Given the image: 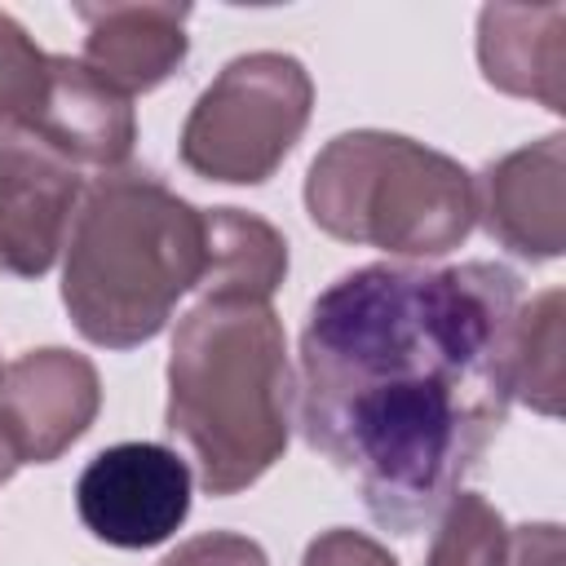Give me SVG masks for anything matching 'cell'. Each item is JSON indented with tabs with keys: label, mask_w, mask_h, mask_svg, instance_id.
Returning <instances> with one entry per match:
<instances>
[{
	"label": "cell",
	"mask_w": 566,
	"mask_h": 566,
	"mask_svg": "<svg viewBox=\"0 0 566 566\" xmlns=\"http://www.w3.org/2000/svg\"><path fill=\"white\" fill-rule=\"evenodd\" d=\"M517 310L500 261L358 265L314 296L296 424L389 535L424 531L500 438Z\"/></svg>",
	"instance_id": "6da1fadb"
},
{
	"label": "cell",
	"mask_w": 566,
	"mask_h": 566,
	"mask_svg": "<svg viewBox=\"0 0 566 566\" xmlns=\"http://www.w3.org/2000/svg\"><path fill=\"white\" fill-rule=\"evenodd\" d=\"M292 363L270 301L199 296L172 332L164 429L199 464L208 495H239L292 438Z\"/></svg>",
	"instance_id": "7a4b0ae2"
},
{
	"label": "cell",
	"mask_w": 566,
	"mask_h": 566,
	"mask_svg": "<svg viewBox=\"0 0 566 566\" xmlns=\"http://www.w3.org/2000/svg\"><path fill=\"white\" fill-rule=\"evenodd\" d=\"M62 305L102 349L155 340L208 274V212L146 168L102 172L71 217Z\"/></svg>",
	"instance_id": "3957f363"
},
{
	"label": "cell",
	"mask_w": 566,
	"mask_h": 566,
	"mask_svg": "<svg viewBox=\"0 0 566 566\" xmlns=\"http://www.w3.org/2000/svg\"><path fill=\"white\" fill-rule=\"evenodd\" d=\"M305 212L323 234L394 256H442L478 221L473 172L460 159L380 128L340 133L314 155Z\"/></svg>",
	"instance_id": "277c9868"
},
{
	"label": "cell",
	"mask_w": 566,
	"mask_h": 566,
	"mask_svg": "<svg viewBox=\"0 0 566 566\" xmlns=\"http://www.w3.org/2000/svg\"><path fill=\"white\" fill-rule=\"evenodd\" d=\"M314 80L292 53H239L195 97L181 124V164L226 186H261L301 142Z\"/></svg>",
	"instance_id": "5b68a950"
},
{
	"label": "cell",
	"mask_w": 566,
	"mask_h": 566,
	"mask_svg": "<svg viewBox=\"0 0 566 566\" xmlns=\"http://www.w3.org/2000/svg\"><path fill=\"white\" fill-rule=\"evenodd\" d=\"M75 513L111 548H155L190 513V464L164 442H115L84 464Z\"/></svg>",
	"instance_id": "8992f818"
},
{
	"label": "cell",
	"mask_w": 566,
	"mask_h": 566,
	"mask_svg": "<svg viewBox=\"0 0 566 566\" xmlns=\"http://www.w3.org/2000/svg\"><path fill=\"white\" fill-rule=\"evenodd\" d=\"M80 168L31 133H0V274L40 279L66 248Z\"/></svg>",
	"instance_id": "52a82bcc"
},
{
	"label": "cell",
	"mask_w": 566,
	"mask_h": 566,
	"mask_svg": "<svg viewBox=\"0 0 566 566\" xmlns=\"http://www.w3.org/2000/svg\"><path fill=\"white\" fill-rule=\"evenodd\" d=\"M102 411L97 367L75 349H27L0 376V433L18 464H53Z\"/></svg>",
	"instance_id": "ba28073f"
},
{
	"label": "cell",
	"mask_w": 566,
	"mask_h": 566,
	"mask_svg": "<svg viewBox=\"0 0 566 566\" xmlns=\"http://www.w3.org/2000/svg\"><path fill=\"white\" fill-rule=\"evenodd\" d=\"M473 212L486 234L522 261H553L566 248V137L548 133L491 159L473 177Z\"/></svg>",
	"instance_id": "9c48e42d"
},
{
	"label": "cell",
	"mask_w": 566,
	"mask_h": 566,
	"mask_svg": "<svg viewBox=\"0 0 566 566\" xmlns=\"http://www.w3.org/2000/svg\"><path fill=\"white\" fill-rule=\"evenodd\" d=\"M84 22V66L115 93H150L186 62L190 4L133 0V4H75Z\"/></svg>",
	"instance_id": "30bf717a"
},
{
	"label": "cell",
	"mask_w": 566,
	"mask_h": 566,
	"mask_svg": "<svg viewBox=\"0 0 566 566\" xmlns=\"http://www.w3.org/2000/svg\"><path fill=\"white\" fill-rule=\"evenodd\" d=\"M478 66L509 97L566 111V4H486L478 13Z\"/></svg>",
	"instance_id": "8fae6325"
},
{
	"label": "cell",
	"mask_w": 566,
	"mask_h": 566,
	"mask_svg": "<svg viewBox=\"0 0 566 566\" xmlns=\"http://www.w3.org/2000/svg\"><path fill=\"white\" fill-rule=\"evenodd\" d=\"M31 137L53 146L75 168L80 164H93L102 172L124 168V159L133 155V142H137L133 97L115 93L80 57L53 53L49 97H44V111H40Z\"/></svg>",
	"instance_id": "7c38bea8"
},
{
	"label": "cell",
	"mask_w": 566,
	"mask_h": 566,
	"mask_svg": "<svg viewBox=\"0 0 566 566\" xmlns=\"http://www.w3.org/2000/svg\"><path fill=\"white\" fill-rule=\"evenodd\" d=\"M287 274V239L243 212V208H208V274L203 296H248L270 301Z\"/></svg>",
	"instance_id": "4fadbf2b"
},
{
	"label": "cell",
	"mask_w": 566,
	"mask_h": 566,
	"mask_svg": "<svg viewBox=\"0 0 566 566\" xmlns=\"http://www.w3.org/2000/svg\"><path fill=\"white\" fill-rule=\"evenodd\" d=\"M513 398L539 416L562 411V292L548 287L517 310L513 327Z\"/></svg>",
	"instance_id": "5bb4252c"
},
{
	"label": "cell",
	"mask_w": 566,
	"mask_h": 566,
	"mask_svg": "<svg viewBox=\"0 0 566 566\" xmlns=\"http://www.w3.org/2000/svg\"><path fill=\"white\" fill-rule=\"evenodd\" d=\"M433 522L424 566H509V526L478 491H455Z\"/></svg>",
	"instance_id": "9a60e30c"
},
{
	"label": "cell",
	"mask_w": 566,
	"mask_h": 566,
	"mask_svg": "<svg viewBox=\"0 0 566 566\" xmlns=\"http://www.w3.org/2000/svg\"><path fill=\"white\" fill-rule=\"evenodd\" d=\"M53 53H44L22 22L0 13V133H31L49 97Z\"/></svg>",
	"instance_id": "2e32d148"
},
{
	"label": "cell",
	"mask_w": 566,
	"mask_h": 566,
	"mask_svg": "<svg viewBox=\"0 0 566 566\" xmlns=\"http://www.w3.org/2000/svg\"><path fill=\"white\" fill-rule=\"evenodd\" d=\"M159 566H270L265 548L234 531H208L186 544H177Z\"/></svg>",
	"instance_id": "e0dca14e"
},
{
	"label": "cell",
	"mask_w": 566,
	"mask_h": 566,
	"mask_svg": "<svg viewBox=\"0 0 566 566\" xmlns=\"http://www.w3.org/2000/svg\"><path fill=\"white\" fill-rule=\"evenodd\" d=\"M301 566H398V557L380 539H371L363 531L332 526V531H323V535L310 539Z\"/></svg>",
	"instance_id": "ac0fdd59"
},
{
	"label": "cell",
	"mask_w": 566,
	"mask_h": 566,
	"mask_svg": "<svg viewBox=\"0 0 566 566\" xmlns=\"http://www.w3.org/2000/svg\"><path fill=\"white\" fill-rule=\"evenodd\" d=\"M509 566H566V544L557 522H535L509 531Z\"/></svg>",
	"instance_id": "d6986e66"
},
{
	"label": "cell",
	"mask_w": 566,
	"mask_h": 566,
	"mask_svg": "<svg viewBox=\"0 0 566 566\" xmlns=\"http://www.w3.org/2000/svg\"><path fill=\"white\" fill-rule=\"evenodd\" d=\"M13 473H18V455H13V447H9L4 433H0V486H4Z\"/></svg>",
	"instance_id": "ffe728a7"
},
{
	"label": "cell",
	"mask_w": 566,
	"mask_h": 566,
	"mask_svg": "<svg viewBox=\"0 0 566 566\" xmlns=\"http://www.w3.org/2000/svg\"><path fill=\"white\" fill-rule=\"evenodd\" d=\"M0 376H4V367H0Z\"/></svg>",
	"instance_id": "44dd1931"
}]
</instances>
